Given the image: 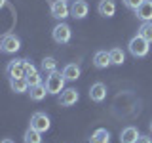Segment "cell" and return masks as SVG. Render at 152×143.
<instances>
[{"label":"cell","instance_id":"cell-13","mask_svg":"<svg viewBox=\"0 0 152 143\" xmlns=\"http://www.w3.org/2000/svg\"><path fill=\"white\" fill-rule=\"evenodd\" d=\"M135 15L139 17L142 23H145V21H152V0H145V2L135 10Z\"/></svg>","mask_w":152,"mask_h":143},{"label":"cell","instance_id":"cell-1","mask_svg":"<svg viewBox=\"0 0 152 143\" xmlns=\"http://www.w3.org/2000/svg\"><path fill=\"white\" fill-rule=\"evenodd\" d=\"M65 82H66V80H65L63 73H59V71L50 73V74H48V78H46V90H48V94L59 95L65 90Z\"/></svg>","mask_w":152,"mask_h":143},{"label":"cell","instance_id":"cell-4","mask_svg":"<svg viewBox=\"0 0 152 143\" xmlns=\"http://www.w3.org/2000/svg\"><path fill=\"white\" fill-rule=\"evenodd\" d=\"M50 13L51 17L59 19V21H63L70 15V8L69 4H66V0H53V2L50 4Z\"/></svg>","mask_w":152,"mask_h":143},{"label":"cell","instance_id":"cell-22","mask_svg":"<svg viewBox=\"0 0 152 143\" xmlns=\"http://www.w3.org/2000/svg\"><path fill=\"white\" fill-rule=\"evenodd\" d=\"M108 54H110V61H112V65H122L124 61H126V52H124L122 48H112Z\"/></svg>","mask_w":152,"mask_h":143},{"label":"cell","instance_id":"cell-12","mask_svg":"<svg viewBox=\"0 0 152 143\" xmlns=\"http://www.w3.org/2000/svg\"><path fill=\"white\" fill-rule=\"evenodd\" d=\"M97 12H99V15H103V17H112L114 13H116V2H114V0H99Z\"/></svg>","mask_w":152,"mask_h":143},{"label":"cell","instance_id":"cell-16","mask_svg":"<svg viewBox=\"0 0 152 143\" xmlns=\"http://www.w3.org/2000/svg\"><path fill=\"white\" fill-rule=\"evenodd\" d=\"M89 143H110V132L107 128H97L89 137Z\"/></svg>","mask_w":152,"mask_h":143},{"label":"cell","instance_id":"cell-18","mask_svg":"<svg viewBox=\"0 0 152 143\" xmlns=\"http://www.w3.org/2000/svg\"><path fill=\"white\" fill-rule=\"evenodd\" d=\"M10 88L15 94H25V92H28L31 86H28L27 78H10Z\"/></svg>","mask_w":152,"mask_h":143},{"label":"cell","instance_id":"cell-23","mask_svg":"<svg viewBox=\"0 0 152 143\" xmlns=\"http://www.w3.org/2000/svg\"><path fill=\"white\" fill-rule=\"evenodd\" d=\"M139 36H142L146 42H152V21H145L142 25L139 27Z\"/></svg>","mask_w":152,"mask_h":143},{"label":"cell","instance_id":"cell-11","mask_svg":"<svg viewBox=\"0 0 152 143\" xmlns=\"http://www.w3.org/2000/svg\"><path fill=\"white\" fill-rule=\"evenodd\" d=\"M25 69H27V74H25V78H27L28 86L42 84V76H40V73H38V69H36V67L32 65L28 59H27V63H25Z\"/></svg>","mask_w":152,"mask_h":143},{"label":"cell","instance_id":"cell-2","mask_svg":"<svg viewBox=\"0 0 152 143\" xmlns=\"http://www.w3.org/2000/svg\"><path fill=\"white\" fill-rule=\"evenodd\" d=\"M127 50H129V54L133 57H145V55H148V52H150V42H146L142 36L135 35L127 42Z\"/></svg>","mask_w":152,"mask_h":143},{"label":"cell","instance_id":"cell-7","mask_svg":"<svg viewBox=\"0 0 152 143\" xmlns=\"http://www.w3.org/2000/svg\"><path fill=\"white\" fill-rule=\"evenodd\" d=\"M21 50V38L15 35H4L2 36V52L4 54H17Z\"/></svg>","mask_w":152,"mask_h":143},{"label":"cell","instance_id":"cell-3","mask_svg":"<svg viewBox=\"0 0 152 143\" xmlns=\"http://www.w3.org/2000/svg\"><path fill=\"white\" fill-rule=\"evenodd\" d=\"M27 59H13L6 65V74L10 78H25L27 69H25Z\"/></svg>","mask_w":152,"mask_h":143},{"label":"cell","instance_id":"cell-14","mask_svg":"<svg viewBox=\"0 0 152 143\" xmlns=\"http://www.w3.org/2000/svg\"><path fill=\"white\" fill-rule=\"evenodd\" d=\"M93 65L97 67V69H107L108 65H112L110 54H108V52H104V50L95 52V55H93Z\"/></svg>","mask_w":152,"mask_h":143},{"label":"cell","instance_id":"cell-9","mask_svg":"<svg viewBox=\"0 0 152 143\" xmlns=\"http://www.w3.org/2000/svg\"><path fill=\"white\" fill-rule=\"evenodd\" d=\"M89 99L95 101V103H103L104 99H107V86L103 82L91 84V88H89Z\"/></svg>","mask_w":152,"mask_h":143},{"label":"cell","instance_id":"cell-17","mask_svg":"<svg viewBox=\"0 0 152 143\" xmlns=\"http://www.w3.org/2000/svg\"><path fill=\"white\" fill-rule=\"evenodd\" d=\"M63 76H65L66 82H74V80H78V78H80V67L76 65V63H69V65H65V69H63Z\"/></svg>","mask_w":152,"mask_h":143},{"label":"cell","instance_id":"cell-29","mask_svg":"<svg viewBox=\"0 0 152 143\" xmlns=\"http://www.w3.org/2000/svg\"><path fill=\"white\" fill-rule=\"evenodd\" d=\"M150 132H152V120H150Z\"/></svg>","mask_w":152,"mask_h":143},{"label":"cell","instance_id":"cell-19","mask_svg":"<svg viewBox=\"0 0 152 143\" xmlns=\"http://www.w3.org/2000/svg\"><path fill=\"white\" fill-rule=\"evenodd\" d=\"M31 92H28V95H31L32 101H42V99L46 97L48 90H46V84H36V86H31Z\"/></svg>","mask_w":152,"mask_h":143},{"label":"cell","instance_id":"cell-10","mask_svg":"<svg viewBox=\"0 0 152 143\" xmlns=\"http://www.w3.org/2000/svg\"><path fill=\"white\" fill-rule=\"evenodd\" d=\"M88 12H89V6L86 0H74L72 6H70V15L74 19H84L88 15Z\"/></svg>","mask_w":152,"mask_h":143},{"label":"cell","instance_id":"cell-25","mask_svg":"<svg viewBox=\"0 0 152 143\" xmlns=\"http://www.w3.org/2000/svg\"><path fill=\"white\" fill-rule=\"evenodd\" d=\"M137 143H152V137L150 136H139L137 137Z\"/></svg>","mask_w":152,"mask_h":143},{"label":"cell","instance_id":"cell-6","mask_svg":"<svg viewBox=\"0 0 152 143\" xmlns=\"http://www.w3.org/2000/svg\"><path fill=\"white\" fill-rule=\"evenodd\" d=\"M50 126H51V122H50V116H48L46 113L36 111V113L31 116V128H34V130H38V132L44 133V132L50 130Z\"/></svg>","mask_w":152,"mask_h":143},{"label":"cell","instance_id":"cell-26","mask_svg":"<svg viewBox=\"0 0 152 143\" xmlns=\"http://www.w3.org/2000/svg\"><path fill=\"white\" fill-rule=\"evenodd\" d=\"M0 143H15V141H13V139H10V137H6V139H2Z\"/></svg>","mask_w":152,"mask_h":143},{"label":"cell","instance_id":"cell-24","mask_svg":"<svg viewBox=\"0 0 152 143\" xmlns=\"http://www.w3.org/2000/svg\"><path fill=\"white\" fill-rule=\"evenodd\" d=\"M122 2H124V6H126V8H129V10H133V12H135V10L139 8L141 4L145 2V0H122Z\"/></svg>","mask_w":152,"mask_h":143},{"label":"cell","instance_id":"cell-8","mask_svg":"<svg viewBox=\"0 0 152 143\" xmlns=\"http://www.w3.org/2000/svg\"><path fill=\"white\" fill-rule=\"evenodd\" d=\"M80 99V94L76 88H65L63 92L59 94V105L61 107H72V105H76V101Z\"/></svg>","mask_w":152,"mask_h":143},{"label":"cell","instance_id":"cell-20","mask_svg":"<svg viewBox=\"0 0 152 143\" xmlns=\"http://www.w3.org/2000/svg\"><path fill=\"white\" fill-rule=\"evenodd\" d=\"M23 141L25 143H42V132L28 126L25 130V133H23Z\"/></svg>","mask_w":152,"mask_h":143},{"label":"cell","instance_id":"cell-28","mask_svg":"<svg viewBox=\"0 0 152 143\" xmlns=\"http://www.w3.org/2000/svg\"><path fill=\"white\" fill-rule=\"evenodd\" d=\"M0 52H2V38H0Z\"/></svg>","mask_w":152,"mask_h":143},{"label":"cell","instance_id":"cell-27","mask_svg":"<svg viewBox=\"0 0 152 143\" xmlns=\"http://www.w3.org/2000/svg\"><path fill=\"white\" fill-rule=\"evenodd\" d=\"M4 6H6V0H0V10H2Z\"/></svg>","mask_w":152,"mask_h":143},{"label":"cell","instance_id":"cell-15","mask_svg":"<svg viewBox=\"0 0 152 143\" xmlns=\"http://www.w3.org/2000/svg\"><path fill=\"white\" fill-rule=\"evenodd\" d=\"M141 133L135 126H126L120 133V143H137V137Z\"/></svg>","mask_w":152,"mask_h":143},{"label":"cell","instance_id":"cell-21","mask_svg":"<svg viewBox=\"0 0 152 143\" xmlns=\"http://www.w3.org/2000/svg\"><path fill=\"white\" fill-rule=\"evenodd\" d=\"M40 69H42V73H46V74H50V73H53V71H57V61H55V57H51V55H48L42 59V63H40Z\"/></svg>","mask_w":152,"mask_h":143},{"label":"cell","instance_id":"cell-5","mask_svg":"<svg viewBox=\"0 0 152 143\" xmlns=\"http://www.w3.org/2000/svg\"><path fill=\"white\" fill-rule=\"evenodd\" d=\"M70 36H72V31H70V27L63 21H61L59 25H55L53 31H51V38H53L57 44H66V42L70 40Z\"/></svg>","mask_w":152,"mask_h":143}]
</instances>
